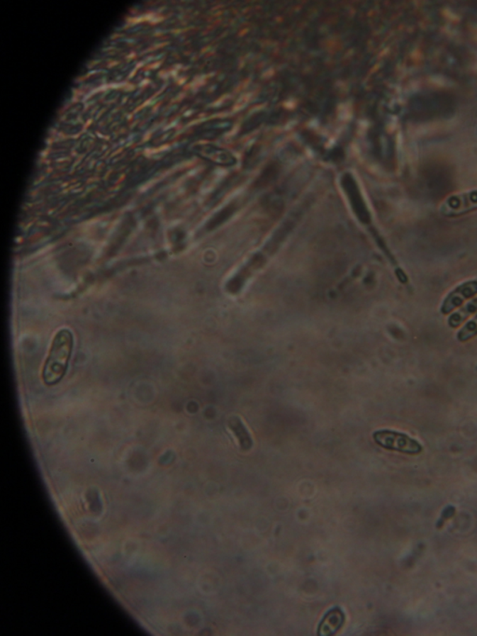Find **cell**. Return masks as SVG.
Listing matches in <instances>:
<instances>
[{"label":"cell","mask_w":477,"mask_h":636,"mask_svg":"<svg viewBox=\"0 0 477 636\" xmlns=\"http://www.w3.org/2000/svg\"><path fill=\"white\" fill-rule=\"evenodd\" d=\"M73 342L72 333L67 328L56 333L43 371V379L46 386H55L66 375L68 362L72 354Z\"/></svg>","instance_id":"1"},{"label":"cell","mask_w":477,"mask_h":636,"mask_svg":"<svg viewBox=\"0 0 477 636\" xmlns=\"http://www.w3.org/2000/svg\"><path fill=\"white\" fill-rule=\"evenodd\" d=\"M373 439L381 447L403 452V454L416 455L423 451L422 445L417 440L412 439L403 432L381 430L374 432Z\"/></svg>","instance_id":"2"},{"label":"cell","mask_w":477,"mask_h":636,"mask_svg":"<svg viewBox=\"0 0 477 636\" xmlns=\"http://www.w3.org/2000/svg\"><path fill=\"white\" fill-rule=\"evenodd\" d=\"M477 211V189L449 195L441 203L439 213L446 218H459Z\"/></svg>","instance_id":"3"},{"label":"cell","mask_w":477,"mask_h":636,"mask_svg":"<svg viewBox=\"0 0 477 636\" xmlns=\"http://www.w3.org/2000/svg\"><path fill=\"white\" fill-rule=\"evenodd\" d=\"M477 294V280H469L461 283L444 299L440 312L443 315H449L453 310L461 306L468 299Z\"/></svg>","instance_id":"4"},{"label":"cell","mask_w":477,"mask_h":636,"mask_svg":"<svg viewBox=\"0 0 477 636\" xmlns=\"http://www.w3.org/2000/svg\"><path fill=\"white\" fill-rule=\"evenodd\" d=\"M343 187L348 194L349 202H351L352 208L361 221H369V213L364 206L362 196H361L359 189H358L357 183L354 179L349 174H346L342 180Z\"/></svg>","instance_id":"5"},{"label":"cell","mask_w":477,"mask_h":636,"mask_svg":"<svg viewBox=\"0 0 477 636\" xmlns=\"http://www.w3.org/2000/svg\"><path fill=\"white\" fill-rule=\"evenodd\" d=\"M345 620V614L342 610V608H332L322 618L321 623L319 624L318 630H317V634L325 636L337 634L342 629Z\"/></svg>","instance_id":"6"},{"label":"cell","mask_w":477,"mask_h":636,"mask_svg":"<svg viewBox=\"0 0 477 636\" xmlns=\"http://www.w3.org/2000/svg\"><path fill=\"white\" fill-rule=\"evenodd\" d=\"M229 427L232 430L234 435H236L237 439L239 440L240 446L242 451H248L253 446V440L249 433L247 428H245L244 423L238 416H233L229 420Z\"/></svg>","instance_id":"7"},{"label":"cell","mask_w":477,"mask_h":636,"mask_svg":"<svg viewBox=\"0 0 477 636\" xmlns=\"http://www.w3.org/2000/svg\"><path fill=\"white\" fill-rule=\"evenodd\" d=\"M476 312H477V298L473 299L472 301H469L467 304H465V306L461 307L457 312L453 313L452 315L449 316V320H447V324L452 328L460 327L471 315H473V313Z\"/></svg>","instance_id":"8"},{"label":"cell","mask_w":477,"mask_h":636,"mask_svg":"<svg viewBox=\"0 0 477 636\" xmlns=\"http://www.w3.org/2000/svg\"><path fill=\"white\" fill-rule=\"evenodd\" d=\"M477 335V313L475 318L468 321L464 327L459 330L457 339L459 342H465L473 339Z\"/></svg>","instance_id":"9"},{"label":"cell","mask_w":477,"mask_h":636,"mask_svg":"<svg viewBox=\"0 0 477 636\" xmlns=\"http://www.w3.org/2000/svg\"><path fill=\"white\" fill-rule=\"evenodd\" d=\"M455 514L456 508L454 507V506H447V507L444 508L442 513H441L439 520H437V525H435L437 526V529L439 530V529L442 528L444 523H446L447 520L451 519L452 517H454Z\"/></svg>","instance_id":"10"}]
</instances>
